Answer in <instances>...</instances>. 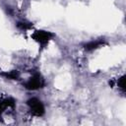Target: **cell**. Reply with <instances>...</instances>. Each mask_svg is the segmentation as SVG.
I'll return each mask as SVG.
<instances>
[{
	"label": "cell",
	"mask_w": 126,
	"mask_h": 126,
	"mask_svg": "<svg viewBox=\"0 0 126 126\" xmlns=\"http://www.w3.org/2000/svg\"><path fill=\"white\" fill-rule=\"evenodd\" d=\"M44 85H45V82H44V79L41 77V75L34 74L24 84V87L27 90L35 91L38 89H42L44 87Z\"/></svg>",
	"instance_id": "obj_1"
},
{
	"label": "cell",
	"mask_w": 126,
	"mask_h": 126,
	"mask_svg": "<svg viewBox=\"0 0 126 126\" xmlns=\"http://www.w3.org/2000/svg\"><path fill=\"white\" fill-rule=\"evenodd\" d=\"M27 104L31 110V112L34 116H42L44 114V105L43 103L36 97H32L27 100Z\"/></svg>",
	"instance_id": "obj_2"
},
{
	"label": "cell",
	"mask_w": 126,
	"mask_h": 126,
	"mask_svg": "<svg viewBox=\"0 0 126 126\" xmlns=\"http://www.w3.org/2000/svg\"><path fill=\"white\" fill-rule=\"evenodd\" d=\"M32 37L41 46H45L49 40L53 37V33L50 32H47V31H35L32 34Z\"/></svg>",
	"instance_id": "obj_3"
},
{
	"label": "cell",
	"mask_w": 126,
	"mask_h": 126,
	"mask_svg": "<svg viewBox=\"0 0 126 126\" xmlns=\"http://www.w3.org/2000/svg\"><path fill=\"white\" fill-rule=\"evenodd\" d=\"M103 44H104V42L102 40H94V41H90V42L86 43L84 45V48L88 51H92V50L97 49L98 47L102 46Z\"/></svg>",
	"instance_id": "obj_4"
},
{
	"label": "cell",
	"mask_w": 126,
	"mask_h": 126,
	"mask_svg": "<svg viewBox=\"0 0 126 126\" xmlns=\"http://www.w3.org/2000/svg\"><path fill=\"white\" fill-rule=\"evenodd\" d=\"M15 105V101L13 98H7V99H4L3 101L0 102V119H1V116H2V113L4 112V110L8 107H13Z\"/></svg>",
	"instance_id": "obj_5"
},
{
	"label": "cell",
	"mask_w": 126,
	"mask_h": 126,
	"mask_svg": "<svg viewBox=\"0 0 126 126\" xmlns=\"http://www.w3.org/2000/svg\"><path fill=\"white\" fill-rule=\"evenodd\" d=\"M0 75L6 79H9V80H18L20 77V73L17 70H12L9 72H3Z\"/></svg>",
	"instance_id": "obj_6"
},
{
	"label": "cell",
	"mask_w": 126,
	"mask_h": 126,
	"mask_svg": "<svg viewBox=\"0 0 126 126\" xmlns=\"http://www.w3.org/2000/svg\"><path fill=\"white\" fill-rule=\"evenodd\" d=\"M125 76H122V77H120L118 80H117V86H118V89L119 90H121L123 93L125 92V89H126V84H125Z\"/></svg>",
	"instance_id": "obj_7"
},
{
	"label": "cell",
	"mask_w": 126,
	"mask_h": 126,
	"mask_svg": "<svg viewBox=\"0 0 126 126\" xmlns=\"http://www.w3.org/2000/svg\"><path fill=\"white\" fill-rule=\"evenodd\" d=\"M17 27L18 29L20 30H24V31H27V30H30L32 28V25L30 24V23H25V22H19L17 24Z\"/></svg>",
	"instance_id": "obj_8"
}]
</instances>
